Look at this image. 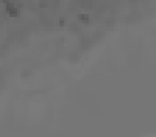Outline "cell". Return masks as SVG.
Returning a JSON list of instances; mask_svg holds the SVG:
<instances>
[{
  "label": "cell",
  "instance_id": "cell-1",
  "mask_svg": "<svg viewBox=\"0 0 156 137\" xmlns=\"http://www.w3.org/2000/svg\"><path fill=\"white\" fill-rule=\"evenodd\" d=\"M6 11H8V14H10L11 17H17L19 16V8H16V5H11V3H10V5L6 6Z\"/></svg>",
  "mask_w": 156,
  "mask_h": 137
},
{
  "label": "cell",
  "instance_id": "cell-2",
  "mask_svg": "<svg viewBox=\"0 0 156 137\" xmlns=\"http://www.w3.org/2000/svg\"><path fill=\"white\" fill-rule=\"evenodd\" d=\"M78 19H80L81 23H89V16H87V14H80Z\"/></svg>",
  "mask_w": 156,
  "mask_h": 137
}]
</instances>
